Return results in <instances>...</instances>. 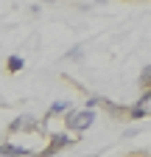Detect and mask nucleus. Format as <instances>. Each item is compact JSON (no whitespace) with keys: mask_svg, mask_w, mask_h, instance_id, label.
<instances>
[{"mask_svg":"<svg viewBox=\"0 0 151 157\" xmlns=\"http://www.w3.org/2000/svg\"><path fill=\"white\" fill-rule=\"evenodd\" d=\"M92 121H95V112L92 109L67 112V129H73V132H84L87 126H92Z\"/></svg>","mask_w":151,"mask_h":157,"instance_id":"obj_1","label":"nucleus"},{"mask_svg":"<svg viewBox=\"0 0 151 157\" xmlns=\"http://www.w3.org/2000/svg\"><path fill=\"white\" fill-rule=\"evenodd\" d=\"M36 129H39V121H36L34 115H20L9 126V132H36Z\"/></svg>","mask_w":151,"mask_h":157,"instance_id":"obj_2","label":"nucleus"},{"mask_svg":"<svg viewBox=\"0 0 151 157\" xmlns=\"http://www.w3.org/2000/svg\"><path fill=\"white\" fill-rule=\"evenodd\" d=\"M73 140H70V137L64 135V132H59V135H53L50 137V143H48V149L42 151V157H50V154H56V151H59V149H64V146H70Z\"/></svg>","mask_w":151,"mask_h":157,"instance_id":"obj_3","label":"nucleus"},{"mask_svg":"<svg viewBox=\"0 0 151 157\" xmlns=\"http://www.w3.org/2000/svg\"><path fill=\"white\" fill-rule=\"evenodd\" d=\"M28 149L23 146H11V143H3V157H25Z\"/></svg>","mask_w":151,"mask_h":157,"instance_id":"obj_4","label":"nucleus"},{"mask_svg":"<svg viewBox=\"0 0 151 157\" xmlns=\"http://www.w3.org/2000/svg\"><path fill=\"white\" fill-rule=\"evenodd\" d=\"M64 112H70V104H67V101H56L48 115H64Z\"/></svg>","mask_w":151,"mask_h":157,"instance_id":"obj_5","label":"nucleus"},{"mask_svg":"<svg viewBox=\"0 0 151 157\" xmlns=\"http://www.w3.org/2000/svg\"><path fill=\"white\" fill-rule=\"evenodd\" d=\"M23 65H25V62H23L20 56H9V70H11V73H17V70H23Z\"/></svg>","mask_w":151,"mask_h":157,"instance_id":"obj_6","label":"nucleus"},{"mask_svg":"<svg viewBox=\"0 0 151 157\" xmlns=\"http://www.w3.org/2000/svg\"><path fill=\"white\" fill-rule=\"evenodd\" d=\"M140 84H143V87H151V65L143 67V73H140Z\"/></svg>","mask_w":151,"mask_h":157,"instance_id":"obj_7","label":"nucleus"}]
</instances>
